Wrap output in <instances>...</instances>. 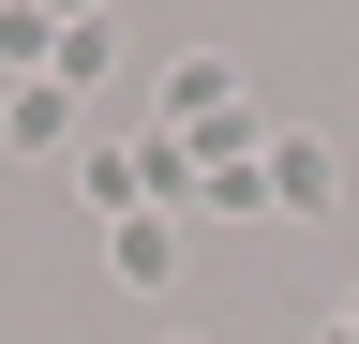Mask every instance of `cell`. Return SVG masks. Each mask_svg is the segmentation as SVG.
Listing matches in <instances>:
<instances>
[{"label":"cell","mask_w":359,"mask_h":344,"mask_svg":"<svg viewBox=\"0 0 359 344\" xmlns=\"http://www.w3.org/2000/svg\"><path fill=\"white\" fill-rule=\"evenodd\" d=\"M105 270H120L135 299H165V284H180V225H165V209H135V225H105Z\"/></svg>","instance_id":"1"},{"label":"cell","mask_w":359,"mask_h":344,"mask_svg":"<svg viewBox=\"0 0 359 344\" xmlns=\"http://www.w3.org/2000/svg\"><path fill=\"white\" fill-rule=\"evenodd\" d=\"M0 135H15V150H75V90H60V75H30V90L0 105Z\"/></svg>","instance_id":"2"},{"label":"cell","mask_w":359,"mask_h":344,"mask_svg":"<svg viewBox=\"0 0 359 344\" xmlns=\"http://www.w3.org/2000/svg\"><path fill=\"white\" fill-rule=\"evenodd\" d=\"M269 209H299V225L330 209V150H314V135H285V150H269Z\"/></svg>","instance_id":"3"},{"label":"cell","mask_w":359,"mask_h":344,"mask_svg":"<svg viewBox=\"0 0 359 344\" xmlns=\"http://www.w3.org/2000/svg\"><path fill=\"white\" fill-rule=\"evenodd\" d=\"M45 75H60V90H90V75H120V15H60V60H45Z\"/></svg>","instance_id":"4"},{"label":"cell","mask_w":359,"mask_h":344,"mask_svg":"<svg viewBox=\"0 0 359 344\" xmlns=\"http://www.w3.org/2000/svg\"><path fill=\"white\" fill-rule=\"evenodd\" d=\"M330 329H344V344H359V299H344V315H330Z\"/></svg>","instance_id":"5"},{"label":"cell","mask_w":359,"mask_h":344,"mask_svg":"<svg viewBox=\"0 0 359 344\" xmlns=\"http://www.w3.org/2000/svg\"><path fill=\"white\" fill-rule=\"evenodd\" d=\"M165 344H195V329H165Z\"/></svg>","instance_id":"6"}]
</instances>
